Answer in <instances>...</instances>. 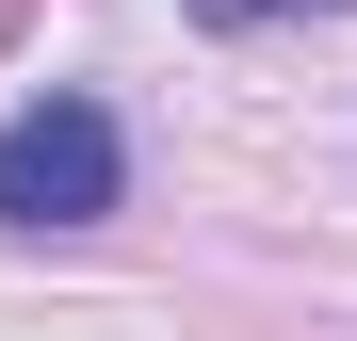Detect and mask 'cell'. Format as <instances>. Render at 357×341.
I'll list each match as a JSON object with an SVG mask.
<instances>
[{"mask_svg":"<svg viewBox=\"0 0 357 341\" xmlns=\"http://www.w3.org/2000/svg\"><path fill=\"white\" fill-rule=\"evenodd\" d=\"M130 195V146H114L98 98H33L0 114V227H98Z\"/></svg>","mask_w":357,"mask_h":341,"instance_id":"obj_1","label":"cell"},{"mask_svg":"<svg viewBox=\"0 0 357 341\" xmlns=\"http://www.w3.org/2000/svg\"><path fill=\"white\" fill-rule=\"evenodd\" d=\"M195 17H227V33H244V17H325V0H195Z\"/></svg>","mask_w":357,"mask_h":341,"instance_id":"obj_2","label":"cell"}]
</instances>
